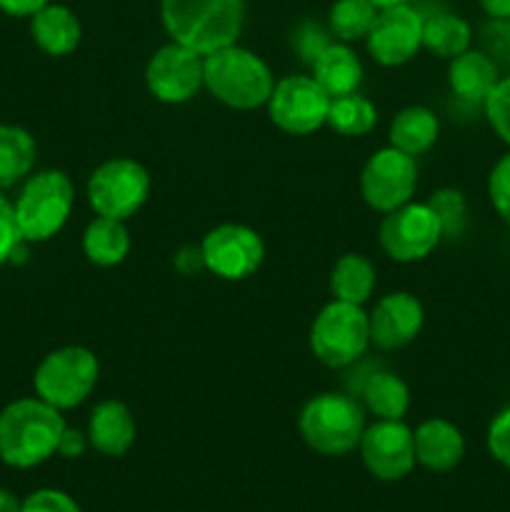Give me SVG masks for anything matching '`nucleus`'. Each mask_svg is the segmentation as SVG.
<instances>
[{
    "label": "nucleus",
    "instance_id": "1",
    "mask_svg": "<svg viewBox=\"0 0 510 512\" xmlns=\"http://www.w3.org/2000/svg\"><path fill=\"white\" fill-rule=\"evenodd\" d=\"M63 430V410L38 395L13 400L0 410V460L18 470L35 468L58 453Z\"/></svg>",
    "mask_w": 510,
    "mask_h": 512
},
{
    "label": "nucleus",
    "instance_id": "2",
    "mask_svg": "<svg viewBox=\"0 0 510 512\" xmlns=\"http://www.w3.org/2000/svg\"><path fill=\"white\" fill-rule=\"evenodd\" d=\"M160 20L170 40L210 55L238 43L245 0H160Z\"/></svg>",
    "mask_w": 510,
    "mask_h": 512
},
{
    "label": "nucleus",
    "instance_id": "3",
    "mask_svg": "<svg viewBox=\"0 0 510 512\" xmlns=\"http://www.w3.org/2000/svg\"><path fill=\"white\" fill-rule=\"evenodd\" d=\"M205 88L233 110H255L268 105L275 88L270 65L238 43L205 55Z\"/></svg>",
    "mask_w": 510,
    "mask_h": 512
},
{
    "label": "nucleus",
    "instance_id": "4",
    "mask_svg": "<svg viewBox=\"0 0 510 512\" xmlns=\"http://www.w3.org/2000/svg\"><path fill=\"white\" fill-rule=\"evenodd\" d=\"M298 430L310 450L340 458L358 450L365 433V410L345 393H320L300 410Z\"/></svg>",
    "mask_w": 510,
    "mask_h": 512
},
{
    "label": "nucleus",
    "instance_id": "5",
    "mask_svg": "<svg viewBox=\"0 0 510 512\" xmlns=\"http://www.w3.org/2000/svg\"><path fill=\"white\" fill-rule=\"evenodd\" d=\"M75 205L73 180L63 170H40L25 180L13 203L15 220L25 243H45L68 223Z\"/></svg>",
    "mask_w": 510,
    "mask_h": 512
},
{
    "label": "nucleus",
    "instance_id": "6",
    "mask_svg": "<svg viewBox=\"0 0 510 512\" xmlns=\"http://www.w3.org/2000/svg\"><path fill=\"white\" fill-rule=\"evenodd\" d=\"M310 350L330 370L350 368L370 345V318L363 305L330 300L310 325Z\"/></svg>",
    "mask_w": 510,
    "mask_h": 512
},
{
    "label": "nucleus",
    "instance_id": "7",
    "mask_svg": "<svg viewBox=\"0 0 510 512\" xmlns=\"http://www.w3.org/2000/svg\"><path fill=\"white\" fill-rule=\"evenodd\" d=\"M100 378L98 355L83 345H65L40 360L33 388L40 400L58 410H73L90 398Z\"/></svg>",
    "mask_w": 510,
    "mask_h": 512
},
{
    "label": "nucleus",
    "instance_id": "8",
    "mask_svg": "<svg viewBox=\"0 0 510 512\" xmlns=\"http://www.w3.org/2000/svg\"><path fill=\"white\" fill-rule=\"evenodd\" d=\"M150 173L133 158H110L90 173L88 203L95 215L130 220L150 198Z\"/></svg>",
    "mask_w": 510,
    "mask_h": 512
},
{
    "label": "nucleus",
    "instance_id": "9",
    "mask_svg": "<svg viewBox=\"0 0 510 512\" xmlns=\"http://www.w3.org/2000/svg\"><path fill=\"white\" fill-rule=\"evenodd\" d=\"M418 188V163L413 155L385 145L365 160L360 170V195L368 208L390 213L410 203Z\"/></svg>",
    "mask_w": 510,
    "mask_h": 512
},
{
    "label": "nucleus",
    "instance_id": "10",
    "mask_svg": "<svg viewBox=\"0 0 510 512\" xmlns=\"http://www.w3.org/2000/svg\"><path fill=\"white\" fill-rule=\"evenodd\" d=\"M200 255L208 273L238 283L258 273L265 260V243L250 225L223 223L205 233L200 240Z\"/></svg>",
    "mask_w": 510,
    "mask_h": 512
},
{
    "label": "nucleus",
    "instance_id": "11",
    "mask_svg": "<svg viewBox=\"0 0 510 512\" xmlns=\"http://www.w3.org/2000/svg\"><path fill=\"white\" fill-rule=\"evenodd\" d=\"M380 248L395 263H418L443 240L438 215L428 203H405L385 213L378 230Z\"/></svg>",
    "mask_w": 510,
    "mask_h": 512
},
{
    "label": "nucleus",
    "instance_id": "12",
    "mask_svg": "<svg viewBox=\"0 0 510 512\" xmlns=\"http://www.w3.org/2000/svg\"><path fill=\"white\" fill-rule=\"evenodd\" d=\"M330 95L313 75H285L275 80L268 100V115L275 128L288 135H310L328 120Z\"/></svg>",
    "mask_w": 510,
    "mask_h": 512
},
{
    "label": "nucleus",
    "instance_id": "13",
    "mask_svg": "<svg viewBox=\"0 0 510 512\" xmlns=\"http://www.w3.org/2000/svg\"><path fill=\"white\" fill-rule=\"evenodd\" d=\"M150 95L165 105H183L205 88V55L170 40L145 65Z\"/></svg>",
    "mask_w": 510,
    "mask_h": 512
},
{
    "label": "nucleus",
    "instance_id": "14",
    "mask_svg": "<svg viewBox=\"0 0 510 512\" xmlns=\"http://www.w3.org/2000/svg\"><path fill=\"white\" fill-rule=\"evenodd\" d=\"M358 450L368 473L383 483L403 480L418 463L413 430L403 420H375L365 425Z\"/></svg>",
    "mask_w": 510,
    "mask_h": 512
},
{
    "label": "nucleus",
    "instance_id": "15",
    "mask_svg": "<svg viewBox=\"0 0 510 512\" xmlns=\"http://www.w3.org/2000/svg\"><path fill=\"white\" fill-rule=\"evenodd\" d=\"M423 20V15L408 3L378 10L365 35V48L370 58L383 68L410 63L423 48Z\"/></svg>",
    "mask_w": 510,
    "mask_h": 512
},
{
    "label": "nucleus",
    "instance_id": "16",
    "mask_svg": "<svg viewBox=\"0 0 510 512\" xmlns=\"http://www.w3.org/2000/svg\"><path fill=\"white\" fill-rule=\"evenodd\" d=\"M370 318V345L380 350H400L413 343L425 323L423 303L408 290H395L375 303Z\"/></svg>",
    "mask_w": 510,
    "mask_h": 512
},
{
    "label": "nucleus",
    "instance_id": "17",
    "mask_svg": "<svg viewBox=\"0 0 510 512\" xmlns=\"http://www.w3.org/2000/svg\"><path fill=\"white\" fill-rule=\"evenodd\" d=\"M415 460L430 473H450L465 458V438L458 425L445 418L423 420L413 430Z\"/></svg>",
    "mask_w": 510,
    "mask_h": 512
},
{
    "label": "nucleus",
    "instance_id": "18",
    "mask_svg": "<svg viewBox=\"0 0 510 512\" xmlns=\"http://www.w3.org/2000/svg\"><path fill=\"white\" fill-rule=\"evenodd\" d=\"M138 438V425L123 400H103L88 420V440L100 455L123 458Z\"/></svg>",
    "mask_w": 510,
    "mask_h": 512
},
{
    "label": "nucleus",
    "instance_id": "19",
    "mask_svg": "<svg viewBox=\"0 0 510 512\" xmlns=\"http://www.w3.org/2000/svg\"><path fill=\"white\" fill-rule=\"evenodd\" d=\"M30 35L45 55L65 58L78 50L83 40V25L68 5L48 3L30 15Z\"/></svg>",
    "mask_w": 510,
    "mask_h": 512
},
{
    "label": "nucleus",
    "instance_id": "20",
    "mask_svg": "<svg viewBox=\"0 0 510 512\" xmlns=\"http://www.w3.org/2000/svg\"><path fill=\"white\" fill-rule=\"evenodd\" d=\"M500 78H503L500 68L483 50L470 48L450 58L448 85L455 98L465 100V103L483 105Z\"/></svg>",
    "mask_w": 510,
    "mask_h": 512
},
{
    "label": "nucleus",
    "instance_id": "21",
    "mask_svg": "<svg viewBox=\"0 0 510 512\" xmlns=\"http://www.w3.org/2000/svg\"><path fill=\"white\" fill-rule=\"evenodd\" d=\"M313 78L330 98L358 93L363 83V63L348 43H328L313 63Z\"/></svg>",
    "mask_w": 510,
    "mask_h": 512
},
{
    "label": "nucleus",
    "instance_id": "22",
    "mask_svg": "<svg viewBox=\"0 0 510 512\" xmlns=\"http://www.w3.org/2000/svg\"><path fill=\"white\" fill-rule=\"evenodd\" d=\"M438 135H440L438 115H435L430 108H425V105H408V108L395 113L393 123H390L388 138L393 148L418 158V155L428 153V150L433 148Z\"/></svg>",
    "mask_w": 510,
    "mask_h": 512
},
{
    "label": "nucleus",
    "instance_id": "23",
    "mask_svg": "<svg viewBox=\"0 0 510 512\" xmlns=\"http://www.w3.org/2000/svg\"><path fill=\"white\" fill-rule=\"evenodd\" d=\"M83 253L98 268H115L130 253V233L125 220L95 215L83 233Z\"/></svg>",
    "mask_w": 510,
    "mask_h": 512
},
{
    "label": "nucleus",
    "instance_id": "24",
    "mask_svg": "<svg viewBox=\"0 0 510 512\" xmlns=\"http://www.w3.org/2000/svg\"><path fill=\"white\" fill-rule=\"evenodd\" d=\"M375 283H378L375 265L360 253L340 255L338 263L333 265V273H330V293L343 303L365 305L373 295Z\"/></svg>",
    "mask_w": 510,
    "mask_h": 512
},
{
    "label": "nucleus",
    "instance_id": "25",
    "mask_svg": "<svg viewBox=\"0 0 510 512\" xmlns=\"http://www.w3.org/2000/svg\"><path fill=\"white\" fill-rule=\"evenodd\" d=\"M363 403L378 420H403L410 410V388L400 375L378 370L363 383Z\"/></svg>",
    "mask_w": 510,
    "mask_h": 512
},
{
    "label": "nucleus",
    "instance_id": "26",
    "mask_svg": "<svg viewBox=\"0 0 510 512\" xmlns=\"http://www.w3.org/2000/svg\"><path fill=\"white\" fill-rule=\"evenodd\" d=\"M38 158L35 138L18 125H0V193L13 188L33 170Z\"/></svg>",
    "mask_w": 510,
    "mask_h": 512
},
{
    "label": "nucleus",
    "instance_id": "27",
    "mask_svg": "<svg viewBox=\"0 0 510 512\" xmlns=\"http://www.w3.org/2000/svg\"><path fill=\"white\" fill-rule=\"evenodd\" d=\"M473 28L465 18L455 13H433L423 20V48L438 58H455L470 50Z\"/></svg>",
    "mask_w": 510,
    "mask_h": 512
},
{
    "label": "nucleus",
    "instance_id": "28",
    "mask_svg": "<svg viewBox=\"0 0 510 512\" xmlns=\"http://www.w3.org/2000/svg\"><path fill=\"white\" fill-rule=\"evenodd\" d=\"M378 123V110L370 103L365 95L350 93L340 95V98H330L328 120L325 125L335 130L338 135L345 138H363Z\"/></svg>",
    "mask_w": 510,
    "mask_h": 512
},
{
    "label": "nucleus",
    "instance_id": "29",
    "mask_svg": "<svg viewBox=\"0 0 510 512\" xmlns=\"http://www.w3.org/2000/svg\"><path fill=\"white\" fill-rule=\"evenodd\" d=\"M378 8L370 0H335L328 13V28L340 43L365 40Z\"/></svg>",
    "mask_w": 510,
    "mask_h": 512
},
{
    "label": "nucleus",
    "instance_id": "30",
    "mask_svg": "<svg viewBox=\"0 0 510 512\" xmlns=\"http://www.w3.org/2000/svg\"><path fill=\"white\" fill-rule=\"evenodd\" d=\"M425 203L433 208V213L438 215L440 228L445 235H460L465 225V213H468V205H465V195L455 188H440L430 195Z\"/></svg>",
    "mask_w": 510,
    "mask_h": 512
},
{
    "label": "nucleus",
    "instance_id": "31",
    "mask_svg": "<svg viewBox=\"0 0 510 512\" xmlns=\"http://www.w3.org/2000/svg\"><path fill=\"white\" fill-rule=\"evenodd\" d=\"M485 118L505 145H510V73L498 80L493 93L483 103Z\"/></svg>",
    "mask_w": 510,
    "mask_h": 512
},
{
    "label": "nucleus",
    "instance_id": "32",
    "mask_svg": "<svg viewBox=\"0 0 510 512\" xmlns=\"http://www.w3.org/2000/svg\"><path fill=\"white\" fill-rule=\"evenodd\" d=\"M480 45L483 53L498 65L500 70H510V18L493 20L480 28Z\"/></svg>",
    "mask_w": 510,
    "mask_h": 512
},
{
    "label": "nucleus",
    "instance_id": "33",
    "mask_svg": "<svg viewBox=\"0 0 510 512\" xmlns=\"http://www.w3.org/2000/svg\"><path fill=\"white\" fill-rule=\"evenodd\" d=\"M488 195L493 203L495 213L503 218V223L510 228V153L503 155L493 165L488 178Z\"/></svg>",
    "mask_w": 510,
    "mask_h": 512
},
{
    "label": "nucleus",
    "instance_id": "34",
    "mask_svg": "<svg viewBox=\"0 0 510 512\" xmlns=\"http://www.w3.org/2000/svg\"><path fill=\"white\" fill-rule=\"evenodd\" d=\"M23 235H20L18 220H15V208L3 193H0V265L13 260L23 245Z\"/></svg>",
    "mask_w": 510,
    "mask_h": 512
},
{
    "label": "nucleus",
    "instance_id": "35",
    "mask_svg": "<svg viewBox=\"0 0 510 512\" xmlns=\"http://www.w3.org/2000/svg\"><path fill=\"white\" fill-rule=\"evenodd\" d=\"M20 512H83L80 505L70 498L63 490L43 488L30 493L28 498L23 500V508Z\"/></svg>",
    "mask_w": 510,
    "mask_h": 512
},
{
    "label": "nucleus",
    "instance_id": "36",
    "mask_svg": "<svg viewBox=\"0 0 510 512\" xmlns=\"http://www.w3.org/2000/svg\"><path fill=\"white\" fill-rule=\"evenodd\" d=\"M488 450L500 465L510 470V405H505L488 425Z\"/></svg>",
    "mask_w": 510,
    "mask_h": 512
},
{
    "label": "nucleus",
    "instance_id": "37",
    "mask_svg": "<svg viewBox=\"0 0 510 512\" xmlns=\"http://www.w3.org/2000/svg\"><path fill=\"white\" fill-rule=\"evenodd\" d=\"M88 445H90L88 433H83V430H78V428H68V425H65L63 435H60V443H58V455H63V458H80Z\"/></svg>",
    "mask_w": 510,
    "mask_h": 512
},
{
    "label": "nucleus",
    "instance_id": "38",
    "mask_svg": "<svg viewBox=\"0 0 510 512\" xmlns=\"http://www.w3.org/2000/svg\"><path fill=\"white\" fill-rule=\"evenodd\" d=\"M48 3L50 0H0V10L5 15H13V18H30Z\"/></svg>",
    "mask_w": 510,
    "mask_h": 512
},
{
    "label": "nucleus",
    "instance_id": "39",
    "mask_svg": "<svg viewBox=\"0 0 510 512\" xmlns=\"http://www.w3.org/2000/svg\"><path fill=\"white\" fill-rule=\"evenodd\" d=\"M483 13L493 20L510 18V0H478Z\"/></svg>",
    "mask_w": 510,
    "mask_h": 512
},
{
    "label": "nucleus",
    "instance_id": "40",
    "mask_svg": "<svg viewBox=\"0 0 510 512\" xmlns=\"http://www.w3.org/2000/svg\"><path fill=\"white\" fill-rule=\"evenodd\" d=\"M20 508H23V500H18V495L10 490L0 488V512H20Z\"/></svg>",
    "mask_w": 510,
    "mask_h": 512
},
{
    "label": "nucleus",
    "instance_id": "41",
    "mask_svg": "<svg viewBox=\"0 0 510 512\" xmlns=\"http://www.w3.org/2000/svg\"><path fill=\"white\" fill-rule=\"evenodd\" d=\"M370 3H373L378 10H383V8H395V5H405L410 3V0H370Z\"/></svg>",
    "mask_w": 510,
    "mask_h": 512
}]
</instances>
